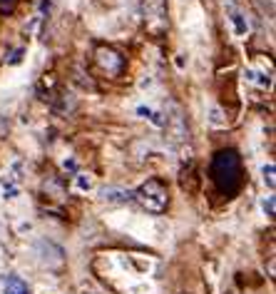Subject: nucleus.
<instances>
[{
  "label": "nucleus",
  "mask_w": 276,
  "mask_h": 294,
  "mask_svg": "<svg viewBox=\"0 0 276 294\" xmlns=\"http://www.w3.org/2000/svg\"><path fill=\"white\" fill-rule=\"evenodd\" d=\"M134 199L147 210L152 215H159V212H165L167 207V190L162 182H157V179H147L137 192H134Z\"/></svg>",
  "instance_id": "nucleus-1"
},
{
  "label": "nucleus",
  "mask_w": 276,
  "mask_h": 294,
  "mask_svg": "<svg viewBox=\"0 0 276 294\" xmlns=\"http://www.w3.org/2000/svg\"><path fill=\"white\" fill-rule=\"evenodd\" d=\"M214 175L219 179L221 187L232 190L237 185V175H239V160L234 152H219L217 162H214Z\"/></svg>",
  "instance_id": "nucleus-2"
},
{
  "label": "nucleus",
  "mask_w": 276,
  "mask_h": 294,
  "mask_svg": "<svg viewBox=\"0 0 276 294\" xmlns=\"http://www.w3.org/2000/svg\"><path fill=\"white\" fill-rule=\"evenodd\" d=\"M35 255H37V259H40L42 264H48V267H55V264H60V262L65 259L62 247L55 244V242H50V239H40V242H37Z\"/></svg>",
  "instance_id": "nucleus-3"
},
{
  "label": "nucleus",
  "mask_w": 276,
  "mask_h": 294,
  "mask_svg": "<svg viewBox=\"0 0 276 294\" xmlns=\"http://www.w3.org/2000/svg\"><path fill=\"white\" fill-rule=\"evenodd\" d=\"M226 18H229L232 33H234L237 38H246V35H249V30H251V22H249L246 13L241 10L239 5L229 3V5H226Z\"/></svg>",
  "instance_id": "nucleus-4"
},
{
  "label": "nucleus",
  "mask_w": 276,
  "mask_h": 294,
  "mask_svg": "<svg viewBox=\"0 0 276 294\" xmlns=\"http://www.w3.org/2000/svg\"><path fill=\"white\" fill-rule=\"evenodd\" d=\"M100 197H102L105 202H112V205H125V202H129V199H134V192H132V190H125V187L112 185V187H105Z\"/></svg>",
  "instance_id": "nucleus-5"
},
{
  "label": "nucleus",
  "mask_w": 276,
  "mask_h": 294,
  "mask_svg": "<svg viewBox=\"0 0 276 294\" xmlns=\"http://www.w3.org/2000/svg\"><path fill=\"white\" fill-rule=\"evenodd\" d=\"M137 118L147 120V122H152L154 127H165V112L162 110H157V107H152V105H137Z\"/></svg>",
  "instance_id": "nucleus-6"
},
{
  "label": "nucleus",
  "mask_w": 276,
  "mask_h": 294,
  "mask_svg": "<svg viewBox=\"0 0 276 294\" xmlns=\"http://www.w3.org/2000/svg\"><path fill=\"white\" fill-rule=\"evenodd\" d=\"M3 294H30V287L20 275H8L3 279Z\"/></svg>",
  "instance_id": "nucleus-7"
},
{
  "label": "nucleus",
  "mask_w": 276,
  "mask_h": 294,
  "mask_svg": "<svg viewBox=\"0 0 276 294\" xmlns=\"http://www.w3.org/2000/svg\"><path fill=\"white\" fill-rule=\"evenodd\" d=\"M0 192H3V199H8V202H13V199H18L20 197V179L10 175H3L0 179Z\"/></svg>",
  "instance_id": "nucleus-8"
},
{
  "label": "nucleus",
  "mask_w": 276,
  "mask_h": 294,
  "mask_svg": "<svg viewBox=\"0 0 276 294\" xmlns=\"http://www.w3.org/2000/svg\"><path fill=\"white\" fill-rule=\"evenodd\" d=\"M244 80L251 82V85H259V87H271V73L259 70V67H246L244 70Z\"/></svg>",
  "instance_id": "nucleus-9"
},
{
  "label": "nucleus",
  "mask_w": 276,
  "mask_h": 294,
  "mask_svg": "<svg viewBox=\"0 0 276 294\" xmlns=\"http://www.w3.org/2000/svg\"><path fill=\"white\" fill-rule=\"evenodd\" d=\"M97 60H100V65L107 70V73H117L120 67H122V60L117 53H112V50H97Z\"/></svg>",
  "instance_id": "nucleus-10"
},
{
  "label": "nucleus",
  "mask_w": 276,
  "mask_h": 294,
  "mask_svg": "<svg viewBox=\"0 0 276 294\" xmlns=\"http://www.w3.org/2000/svg\"><path fill=\"white\" fill-rule=\"evenodd\" d=\"M92 187H95V177L90 172H75V190L77 192L87 195V192H92Z\"/></svg>",
  "instance_id": "nucleus-11"
},
{
  "label": "nucleus",
  "mask_w": 276,
  "mask_h": 294,
  "mask_svg": "<svg viewBox=\"0 0 276 294\" xmlns=\"http://www.w3.org/2000/svg\"><path fill=\"white\" fill-rule=\"evenodd\" d=\"M261 179L269 187V192H274V162H264L261 165Z\"/></svg>",
  "instance_id": "nucleus-12"
},
{
  "label": "nucleus",
  "mask_w": 276,
  "mask_h": 294,
  "mask_svg": "<svg viewBox=\"0 0 276 294\" xmlns=\"http://www.w3.org/2000/svg\"><path fill=\"white\" fill-rule=\"evenodd\" d=\"M209 122H212L214 127H224V125H226V118H224V112H221L217 105L209 107Z\"/></svg>",
  "instance_id": "nucleus-13"
},
{
  "label": "nucleus",
  "mask_w": 276,
  "mask_h": 294,
  "mask_svg": "<svg viewBox=\"0 0 276 294\" xmlns=\"http://www.w3.org/2000/svg\"><path fill=\"white\" fill-rule=\"evenodd\" d=\"M261 212L264 217H274V195L261 197Z\"/></svg>",
  "instance_id": "nucleus-14"
},
{
  "label": "nucleus",
  "mask_w": 276,
  "mask_h": 294,
  "mask_svg": "<svg viewBox=\"0 0 276 294\" xmlns=\"http://www.w3.org/2000/svg\"><path fill=\"white\" fill-rule=\"evenodd\" d=\"M60 167H62V170H65V172H80V170H77V160H75V157H62V162H60Z\"/></svg>",
  "instance_id": "nucleus-15"
},
{
  "label": "nucleus",
  "mask_w": 276,
  "mask_h": 294,
  "mask_svg": "<svg viewBox=\"0 0 276 294\" xmlns=\"http://www.w3.org/2000/svg\"><path fill=\"white\" fill-rule=\"evenodd\" d=\"M129 292L132 294H149L152 287H149V284H140V287H129Z\"/></svg>",
  "instance_id": "nucleus-16"
},
{
  "label": "nucleus",
  "mask_w": 276,
  "mask_h": 294,
  "mask_svg": "<svg viewBox=\"0 0 276 294\" xmlns=\"http://www.w3.org/2000/svg\"><path fill=\"white\" fill-rule=\"evenodd\" d=\"M20 60H22V50H15V53H13V58L8 60V62L13 65V62H20Z\"/></svg>",
  "instance_id": "nucleus-17"
},
{
  "label": "nucleus",
  "mask_w": 276,
  "mask_h": 294,
  "mask_svg": "<svg viewBox=\"0 0 276 294\" xmlns=\"http://www.w3.org/2000/svg\"><path fill=\"white\" fill-rule=\"evenodd\" d=\"M82 294H102V292H97V289H90V287H87V289H82Z\"/></svg>",
  "instance_id": "nucleus-18"
}]
</instances>
